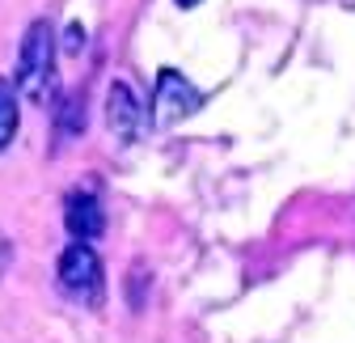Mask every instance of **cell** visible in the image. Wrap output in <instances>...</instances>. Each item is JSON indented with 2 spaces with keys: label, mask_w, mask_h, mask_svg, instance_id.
I'll return each instance as SVG.
<instances>
[{
  "label": "cell",
  "mask_w": 355,
  "mask_h": 343,
  "mask_svg": "<svg viewBox=\"0 0 355 343\" xmlns=\"http://www.w3.org/2000/svg\"><path fill=\"white\" fill-rule=\"evenodd\" d=\"M9 259H13V246H9V237H5V233H0V271L9 267Z\"/></svg>",
  "instance_id": "obj_7"
},
{
  "label": "cell",
  "mask_w": 355,
  "mask_h": 343,
  "mask_svg": "<svg viewBox=\"0 0 355 343\" xmlns=\"http://www.w3.org/2000/svg\"><path fill=\"white\" fill-rule=\"evenodd\" d=\"M64 225H68V233H72L76 242H94V237H102V229H106V212H102L98 195H94V191H72V195L64 199Z\"/></svg>",
  "instance_id": "obj_5"
},
{
  "label": "cell",
  "mask_w": 355,
  "mask_h": 343,
  "mask_svg": "<svg viewBox=\"0 0 355 343\" xmlns=\"http://www.w3.org/2000/svg\"><path fill=\"white\" fill-rule=\"evenodd\" d=\"M17 136V90L0 76V153H5Z\"/></svg>",
  "instance_id": "obj_6"
},
{
  "label": "cell",
  "mask_w": 355,
  "mask_h": 343,
  "mask_svg": "<svg viewBox=\"0 0 355 343\" xmlns=\"http://www.w3.org/2000/svg\"><path fill=\"white\" fill-rule=\"evenodd\" d=\"M60 288L80 306H102V292H106V271L102 259L89 242H68L60 254Z\"/></svg>",
  "instance_id": "obj_2"
},
{
  "label": "cell",
  "mask_w": 355,
  "mask_h": 343,
  "mask_svg": "<svg viewBox=\"0 0 355 343\" xmlns=\"http://www.w3.org/2000/svg\"><path fill=\"white\" fill-rule=\"evenodd\" d=\"M106 123H110V132L131 144V140H140L144 136V106L136 98V90H131L127 81H110V94H106Z\"/></svg>",
  "instance_id": "obj_4"
},
{
  "label": "cell",
  "mask_w": 355,
  "mask_h": 343,
  "mask_svg": "<svg viewBox=\"0 0 355 343\" xmlns=\"http://www.w3.org/2000/svg\"><path fill=\"white\" fill-rule=\"evenodd\" d=\"M178 5H182V9H195V5H199V0H178Z\"/></svg>",
  "instance_id": "obj_8"
},
{
  "label": "cell",
  "mask_w": 355,
  "mask_h": 343,
  "mask_svg": "<svg viewBox=\"0 0 355 343\" xmlns=\"http://www.w3.org/2000/svg\"><path fill=\"white\" fill-rule=\"evenodd\" d=\"M199 106H203V94H199L178 68H161V72H157V94H153V123H157V127L182 123V119H191Z\"/></svg>",
  "instance_id": "obj_3"
},
{
  "label": "cell",
  "mask_w": 355,
  "mask_h": 343,
  "mask_svg": "<svg viewBox=\"0 0 355 343\" xmlns=\"http://www.w3.org/2000/svg\"><path fill=\"white\" fill-rule=\"evenodd\" d=\"M17 90L34 106H51L60 90V72H55V30L51 22H30L21 34V51H17Z\"/></svg>",
  "instance_id": "obj_1"
}]
</instances>
